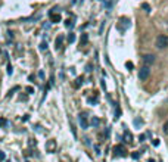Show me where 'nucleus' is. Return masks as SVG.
Listing matches in <instances>:
<instances>
[{"label": "nucleus", "instance_id": "1", "mask_svg": "<svg viewBox=\"0 0 168 162\" xmlns=\"http://www.w3.org/2000/svg\"><path fill=\"white\" fill-rule=\"evenodd\" d=\"M155 47L159 49V50L167 49L168 47V37H167V35H164V34L158 35V37H156V40H155Z\"/></svg>", "mask_w": 168, "mask_h": 162}, {"label": "nucleus", "instance_id": "2", "mask_svg": "<svg viewBox=\"0 0 168 162\" xmlns=\"http://www.w3.org/2000/svg\"><path fill=\"white\" fill-rule=\"evenodd\" d=\"M128 27H130V19L128 18H120V21H118V30H120L121 33L127 31Z\"/></svg>", "mask_w": 168, "mask_h": 162}, {"label": "nucleus", "instance_id": "3", "mask_svg": "<svg viewBox=\"0 0 168 162\" xmlns=\"http://www.w3.org/2000/svg\"><path fill=\"white\" fill-rule=\"evenodd\" d=\"M150 75V68L149 67H146V65H144V67H142L139 69V78L142 81H144V80H148V77Z\"/></svg>", "mask_w": 168, "mask_h": 162}, {"label": "nucleus", "instance_id": "4", "mask_svg": "<svg viewBox=\"0 0 168 162\" xmlns=\"http://www.w3.org/2000/svg\"><path fill=\"white\" fill-rule=\"evenodd\" d=\"M78 121H80L81 128L87 130V127H89V119H87V114H86V112H81V114L78 115Z\"/></svg>", "mask_w": 168, "mask_h": 162}, {"label": "nucleus", "instance_id": "5", "mask_svg": "<svg viewBox=\"0 0 168 162\" xmlns=\"http://www.w3.org/2000/svg\"><path fill=\"white\" fill-rule=\"evenodd\" d=\"M127 150H125V148L122 146V144H117V146H114V155L115 156H125L127 155Z\"/></svg>", "mask_w": 168, "mask_h": 162}, {"label": "nucleus", "instance_id": "6", "mask_svg": "<svg viewBox=\"0 0 168 162\" xmlns=\"http://www.w3.org/2000/svg\"><path fill=\"white\" fill-rule=\"evenodd\" d=\"M155 55H152V53H149V55H144L143 56V63L146 65V67H149V65H152V63H155Z\"/></svg>", "mask_w": 168, "mask_h": 162}, {"label": "nucleus", "instance_id": "7", "mask_svg": "<svg viewBox=\"0 0 168 162\" xmlns=\"http://www.w3.org/2000/svg\"><path fill=\"white\" fill-rule=\"evenodd\" d=\"M46 149H47V152H55V149H56V142H55V140H49L47 144H46Z\"/></svg>", "mask_w": 168, "mask_h": 162}, {"label": "nucleus", "instance_id": "8", "mask_svg": "<svg viewBox=\"0 0 168 162\" xmlns=\"http://www.w3.org/2000/svg\"><path fill=\"white\" fill-rule=\"evenodd\" d=\"M124 142L127 144L133 143V136H131V133H130V131H125V133H124Z\"/></svg>", "mask_w": 168, "mask_h": 162}, {"label": "nucleus", "instance_id": "9", "mask_svg": "<svg viewBox=\"0 0 168 162\" xmlns=\"http://www.w3.org/2000/svg\"><path fill=\"white\" fill-rule=\"evenodd\" d=\"M62 41H63V37L62 35H58V38H56V46H55V47H56V50H59V49H62Z\"/></svg>", "mask_w": 168, "mask_h": 162}, {"label": "nucleus", "instance_id": "10", "mask_svg": "<svg viewBox=\"0 0 168 162\" xmlns=\"http://www.w3.org/2000/svg\"><path fill=\"white\" fill-rule=\"evenodd\" d=\"M50 19H52L53 24H56V22H59V21H61V15H59V14H50Z\"/></svg>", "mask_w": 168, "mask_h": 162}, {"label": "nucleus", "instance_id": "11", "mask_svg": "<svg viewBox=\"0 0 168 162\" xmlns=\"http://www.w3.org/2000/svg\"><path fill=\"white\" fill-rule=\"evenodd\" d=\"M90 124L93 125V127H99V124H100V119L97 118V116H91Z\"/></svg>", "mask_w": 168, "mask_h": 162}, {"label": "nucleus", "instance_id": "12", "mask_svg": "<svg viewBox=\"0 0 168 162\" xmlns=\"http://www.w3.org/2000/svg\"><path fill=\"white\" fill-rule=\"evenodd\" d=\"M83 80H84L83 77H78L77 80L74 81V87H75V89H80V87H81V84H83Z\"/></svg>", "mask_w": 168, "mask_h": 162}, {"label": "nucleus", "instance_id": "13", "mask_svg": "<svg viewBox=\"0 0 168 162\" xmlns=\"http://www.w3.org/2000/svg\"><path fill=\"white\" fill-rule=\"evenodd\" d=\"M74 41H75V34L69 33L68 34V43H74Z\"/></svg>", "mask_w": 168, "mask_h": 162}, {"label": "nucleus", "instance_id": "14", "mask_svg": "<svg viewBox=\"0 0 168 162\" xmlns=\"http://www.w3.org/2000/svg\"><path fill=\"white\" fill-rule=\"evenodd\" d=\"M65 27H67V28H72V27H74V22H72L71 19H67V21H65Z\"/></svg>", "mask_w": 168, "mask_h": 162}, {"label": "nucleus", "instance_id": "15", "mask_svg": "<svg viewBox=\"0 0 168 162\" xmlns=\"http://www.w3.org/2000/svg\"><path fill=\"white\" fill-rule=\"evenodd\" d=\"M142 8L144 9V12H148V14L150 12V6H149L148 3H143V5H142Z\"/></svg>", "mask_w": 168, "mask_h": 162}, {"label": "nucleus", "instance_id": "16", "mask_svg": "<svg viewBox=\"0 0 168 162\" xmlns=\"http://www.w3.org/2000/svg\"><path fill=\"white\" fill-rule=\"evenodd\" d=\"M87 40H89V37H87V34H83V35H81V44H86Z\"/></svg>", "mask_w": 168, "mask_h": 162}, {"label": "nucleus", "instance_id": "17", "mask_svg": "<svg viewBox=\"0 0 168 162\" xmlns=\"http://www.w3.org/2000/svg\"><path fill=\"white\" fill-rule=\"evenodd\" d=\"M131 158H133V159H139V158H140V152H133V153H131Z\"/></svg>", "mask_w": 168, "mask_h": 162}, {"label": "nucleus", "instance_id": "18", "mask_svg": "<svg viewBox=\"0 0 168 162\" xmlns=\"http://www.w3.org/2000/svg\"><path fill=\"white\" fill-rule=\"evenodd\" d=\"M164 133L168 136V119L165 121V124H164Z\"/></svg>", "mask_w": 168, "mask_h": 162}, {"label": "nucleus", "instance_id": "19", "mask_svg": "<svg viewBox=\"0 0 168 162\" xmlns=\"http://www.w3.org/2000/svg\"><path fill=\"white\" fill-rule=\"evenodd\" d=\"M89 102H90V103H93V105H96L97 99H96V97H89Z\"/></svg>", "mask_w": 168, "mask_h": 162}, {"label": "nucleus", "instance_id": "20", "mask_svg": "<svg viewBox=\"0 0 168 162\" xmlns=\"http://www.w3.org/2000/svg\"><path fill=\"white\" fill-rule=\"evenodd\" d=\"M125 67H127L130 71H131V69H133V63H131V62H127V63H125Z\"/></svg>", "mask_w": 168, "mask_h": 162}, {"label": "nucleus", "instance_id": "21", "mask_svg": "<svg viewBox=\"0 0 168 162\" xmlns=\"http://www.w3.org/2000/svg\"><path fill=\"white\" fill-rule=\"evenodd\" d=\"M159 143H161V142H159V140H156V138H155V140H152V144H154V146H159Z\"/></svg>", "mask_w": 168, "mask_h": 162}, {"label": "nucleus", "instance_id": "22", "mask_svg": "<svg viewBox=\"0 0 168 162\" xmlns=\"http://www.w3.org/2000/svg\"><path fill=\"white\" fill-rule=\"evenodd\" d=\"M0 161H5V152L0 150Z\"/></svg>", "mask_w": 168, "mask_h": 162}, {"label": "nucleus", "instance_id": "23", "mask_svg": "<svg viewBox=\"0 0 168 162\" xmlns=\"http://www.w3.org/2000/svg\"><path fill=\"white\" fill-rule=\"evenodd\" d=\"M144 138H146V136H144V134H140V137H139V142H144Z\"/></svg>", "mask_w": 168, "mask_h": 162}, {"label": "nucleus", "instance_id": "24", "mask_svg": "<svg viewBox=\"0 0 168 162\" xmlns=\"http://www.w3.org/2000/svg\"><path fill=\"white\" fill-rule=\"evenodd\" d=\"M40 49H41V50H44V49H47V43H41Z\"/></svg>", "mask_w": 168, "mask_h": 162}, {"label": "nucleus", "instance_id": "25", "mask_svg": "<svg viewBox=\"0 0 168 162\" xmlns=\"http://www.w3.org/2000/svg\"><path fill=\"white\" fill-rule=\"evenodd\" d=\"M134 124H136V125H140V124H142V119H140V118H137V119H136V121H134Z\"/></svg>", "mask_w": 168, "mask_h": 162}, {"label": "nucleus", "instance_id": "26", "mask_svg": "<svg viewBox=\"0 0 168 162\" xmlns=\"http://www.w3.org/2000/svg\"><path fill=\"white\" fill-rule=\"evenodd\" d=\"M8 124V121L6 119H0V125H6Z\"/></svg>", "mask_w": 168, "mask_h": 162}, {"label": "nucleus", "instance_id": "27", "mask_svg": "<svg viewBox=\"0 0 168 162\" xmlns=\"http://www.w3.org/2000/svg\"><path fill=\"white\" fill-rule=\"evenodd\" d=\"M8 74H9V75L12 74V65H9V67H8Z\"/></svg>", "mask_w": 168, "mask_h": 162}, {"label": "nucleus", "instance_id": "28", "mask_svg": "<svg viewBox=\"0 0 168 162\" xmlns=\"http://www.w3.org/2000/svg\"><path fill=\"white\" fill-rule=\"evenodd\" d=\"M95 149H96V153H100V149H99V146H95Z\"/></svg>", "mask_w": 168, "mask_h": 162}, {"label": "nucleus", "instance_id": "29", "mask_svg": "<svg viewBox=\"0 0 168 162\" xmlns=\"http://www.w3.org/2000/svg\"><path fill=\"white\" fill-rule=\"evenodd\" d=\"M148 162H155V161H154V159H149V161H148Z\"/></svg>", "mask_w": 168, "mask_h": 162}]
</instances>
